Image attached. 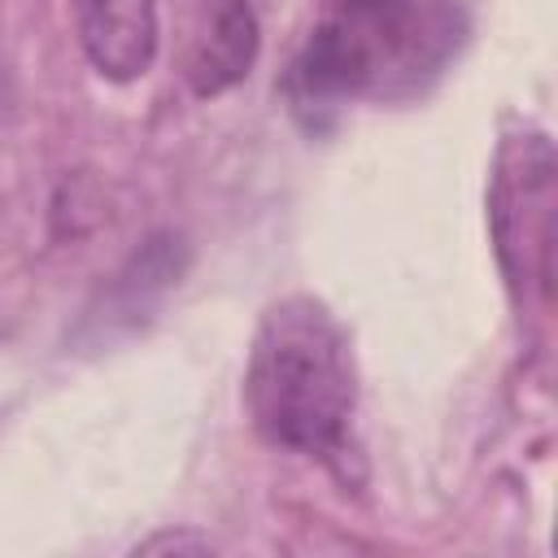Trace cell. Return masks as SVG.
Instances as JSON below:
<instances>
[{
	"instance_id": "cell-1",
	"label": "cell",
	"mask_w": 558,
	"mask_h": 558,
	"mask_svg": "<svg viewBox=\"0 0 558 558\" xmlns=\"http://www.w3.org/2000/svg\"><path fill=\"white\" fill-rule=\"evenodd\" d=\"M357 405L349 336L336 314L305 292L275 301L248 349L244 410L257 436L305 458H340Z\"/></svg>"
},
{
	"instance_id": "cell-2",
	"label": "cell",
	"mask_w": 558,
	"mask_h": 558,
	"mask_svg": "<svg viewBox=\"0 0 558 558\" xmlns=\"http://www.w3.org/2000/svg\"><path fill=\"white\" fill-rule=\"evenodd\" d=\"M458 44V13L445 0H327L288 74V100L318 122L344 100L414 87Z\"/></svg>"
},
{
	"instance_id": "cell-3",
	"label": "cell",
	"mask_w": 558,
	"mask_h": 558,
	"mask_svg": "<svg viewBox=\"0 0 558 558\" xmlns=\"http://www.w3.org/2000/svg\"><path fill=\"white\" fill-rule=\"evenodd\" d=\"M554 144L545 131L506 135L493 161L488 222L501 275L519 305H549L554 292Z\"/></svg>"
},
{
	"instance_id": "cell-4",
	"label": "cell",
	"mask_w": 558,
	"mask_h": 558,
	"mask_svg": "<svg viewBox=\"0 0 558 558\" xmlns=\"http://www.w3.org/2000/svg\"><path fill=\"white\" fill-rule=\"evenodd\" d=\"M87 65L109 83H135L157 61V0H74Z\"/></svg>"
},
{
	"instance_id": "cell-5",
	"label": "cell",
	"mask_w": 558,
	"mask_h": 558,
	"mask_svg": "<svg viewBox=\"0 0 558 558\" xmlns=\"http://www.w3.org/2000/svg\"><path fill=\"white\" fill-rule=\"evenodd\" d=\"M257 61V17L248 0H205L187 44V83L196 96H222Z\"/></svg>"
},
{
	"instance_id": "cell-6",
	"label": "cell",
	"mask_w": 558,
	"mask_h": 558,
	"mask_svg": "<svg viewBox=\"0 0 558 558\" xmlns=\"http://www.w3.org/2000/svg\"><path fill=\"white\" fill-rule=\"evenodd\" d=\"M140 549H144V554H148V549H209V541H205V536H153V541H144Z\"/></svg>"
}]
</instances>
